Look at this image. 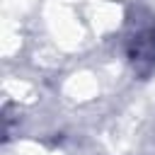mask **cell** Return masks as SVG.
Returning <instances> with one entry per match:
<instances>
[{
    "instance_id": "1",
    "label": "cell",
    "mask_w": 155,
    "mask_h": 155,
    "mask_svg": "<svg viewBox=\"0 0 155 155\" xmlns=\"http://www.w3.org/2000/svg\"><path fill=\"white\" fill-rule=\"evenodd\" d=\"M124 53L136 70V75L148 78L155 70V15L136 10L126 19L124 29Z\"/></svg>"
}]
</instances>
